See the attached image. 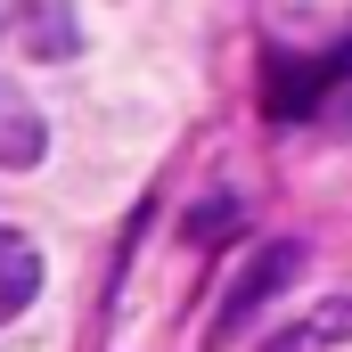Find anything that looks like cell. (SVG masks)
<instances>
[{
    "label": "cell",
    "instance_id": "1",
    "mask_svg": "<svg viewBox=\"0 0 352 352\" xmlns=\"http://www.w3.org/2000/svg\"><path fill=\"white\" fill-rule=\"evenodd\" d=\"M344 66H352V50H336V58H287V50H270L263 58V123H303L328 90L344 82Z\"/></svg>",
    "mask_w": 352,
    "mask_h": 352
},
{
    "label": "cell",
    "instance_id": "2",
    "mask_svg": "<svg viewBox=\"0 0 352 352\" xmlns=\"http://www.w3.org/2000/svg\"><path fill=\"white\" fill-rule=\"evenodd\" d=\"M295 263H303V246H287V238H278V246H263L254 263L238 270V287L221 295V311H213V328H205V344H213V352H221V344H238V336H246V320H254V311H263L270 295H278V287L295 278Z\"/></svg>",
    "mask_w": 352,
    "mask_h": 352
},
{
    "label": "cell",
    "instance_id": "5",
    "mask_svg": "<svg viewBox=\"0 0 352 352\" xmlns=\"http://www.w3.org/2000/svg\"><path fill=\"white\" fill-rule=\"evenodd\" d=\"M33 295H41V254H33V238L0 230V320H16Z\"/></svg>",
    "mask_w": 352,
    "mask_h": 352
},
{
    "label": "cell",
    "instance_id": "4",
    "mask_svg": "<svg viewBox=\"0 0 352 352\" xmlns=\"http://www.w3.org/2000/svg\"><path fill=\"white\" fill-rule=\"evenodd\" d=\"M41 148H50V131H41V107H33L25 90L0 74V164H8V173H25V164H41Z\"/></svg>",
    "mask_w": 352,
    "mask_h": 352
},
{
    "label": "cell",
    "instance_id": "3",
    "mask_svg": "<svg viewBox=\"0 0 352 352\" xmlns=\"http://www.w3.org/2000/svg\"><path fill=\"white\" fill-rule=\"evenodd\" d=\"M82 33L66 16V0H0V50H25V58H66Z\"/></svg>",
    "mask_w": 352,
    "mask_h": 352
},
{
    "label": "cell",
    "instance_id": "6",
    "mask_svg": "<svg viewBox=\"0 0 352 352\" xmlns=\"http://www.w3.org/2000/svg\"><path fill=\"white\" fill-rule=\"evenodd\" d=\"M230 230H238V197H213V205H197V213L180 221V238H188V246H221Z\"/></svg>",
    "mask_w": 352,
    "mask_h": 352
}]
</instances>
